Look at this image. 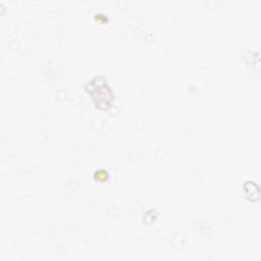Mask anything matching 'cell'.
<instances>
[{
	"label": "cell",
	"mask_w": 261,
	"mask_h": 261,
	"mask_svg": "<svg viewBox=\"0 0 261 261\" xmlns=\"http://www.w3.org/2000/svg\"><path fill=\"white\" fill-rule=\"evenodd\" d=\"M98 87H99V94H93L92 97L96 103L97 106L99 107H103V108H107L110 105L111 102V97H112V93L107 85V83H105V81L100 82V77H96Z\"/></svg>",
	"instance_id": "6da1fadb"
}]
</instances>
